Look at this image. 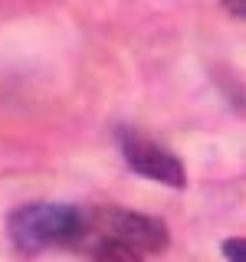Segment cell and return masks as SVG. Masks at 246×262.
<instances>
[{
    "mask_svg": "<svg viewBox=\"0 0 246 262\" xmlns=\"http://www.w3.org/2000/svg\"><path fill=\"white\" fill-rule=\"evenodd\" d=\"M243 249H246V243L240 239V236L227 239V243H223V256H227V262H243Z\"/></svg>",
    "mask_w": 246,
    "mask_h": 262,
    "instance_id": "277c9868",
    "label": "cell"
},
{
    "mask_svg": "<svg viewBox=\"0 0 246 262\" xmlns=\"http://www.w3.org/2000/svg\"><path fill=\"white\" fill-rule=\"evenodd\" d=\"M171 246L168 223L125 207H79L69 249L92 262H145Z\"/></svg>",
    "mask_w": 246,
    "mask_h": 262,
    "instance_id": "6da1fadb",
    "label": "cell"
},
{
    "mask_svg": "<svg viewBox=\"0 0 246 262\" xmlns=\"http://www.w3.org/2000/svg\"><path fill=\"white\" fill-rule=\"evenodd\" d=\"M79 226V207L69 203H23L7 213V236L23 256H39L49 249H69Z\"/></svg>",
    "mask_w": 246,
    "mask_h": 262,
    "instance_id": "7a4b0ae2",
    "label": "cell"
},
{
    "mask_svg": "<svg viewBox=\"0 0 246 262\" xmlns=\"http://www.w3.org/2000/svg\"><path fill=\"white\" fill-rule=\"evenodd\" d=\"M233 13H236V16H243V0H233Z\"/></svg>",
    "mask_w": 246,
    "mask_h": 262,
    "instance_id": "5b68a950",
    "label": "cell"
},
{
    "mask_svg": "<svg viewBox=\"0 0 246 262\" xmlns=\"http://www.w3.org/2000/svg\"><path fill=\"white\" fill-rule=\"evenodd\" d=\"M118 151H121L125 164L135 170L138 177L154 180V184H164V187H174V190L187 187L184 161H180L174 151H168L161 141L141 135L138 128H128V125L118 128Z\"/></svg>",
    "mask_w": 246,
    "mask_h": 262,
    "instance_id": "3957f363",
    "label": "cell"
}]
</instances>
